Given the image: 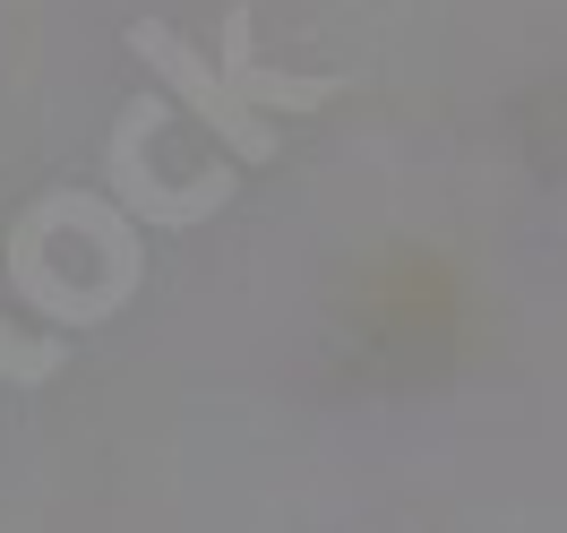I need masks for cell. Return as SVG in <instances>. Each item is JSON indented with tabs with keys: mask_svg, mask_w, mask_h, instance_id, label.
I'll return each instance as SVG.
<instances>
[{
	"mask_svg": "<svg viewBox=\"0 0 567 533\" xmlns=\"http://www.w3.org/2000/svg\"><path fill=\"white\" fill-rule=\"evenodd\" d=\"M130 52L164 78V95H173V104H189L198 121H207L215 146H224L241 173L276 164V146H284L276 139V112H327L336 95H344V78H327V70L319 78L267 70V61H258V18H249V0L224 9L215 52H198L173 18H138V27H130Z\"/></svg>",
	"mask_w": 567,
	"mask_h": 533,
	"instance_id": "6da1fadb",
	"label": "cell"
},
{
	"mask_svg": "<svg viewBox=\"0 0 567 533\" xmlns=\"http://www.w3.org/2000/svg\"><path fill=\"white\" fill-rule=\"evenodd\" d=\"M146 224L112 189H43L9 224V293L52 327H104L146 285Z\"/></svg>",
	"mask_w": 567,
	"mask_h": 533,
	"instance_id": "7a4b0ae2",
	"label": "cell"
},
{
	"mask_svg": "<svg viewBox=\"0 0 567 533\" xmlns=\"http://www.w3.org/2000/svg\"><path fill=\"white\" fill-rule=\"evenodd\" d=\"M146 130H164V95L121 104V121L104 130V189L138 215L146 233H198L215 207H233V189H241L233 164H215L198 181H164V173H146Z\"/></svg>",
	"mask_w": 567,
	"mask_h": 533,
	"instance_id": "3957f363",
	"label": "cell"
},
{
	"mask_svg": "<svg viewBox=\"0 0 567 533\" xmlns=\"http://www.w3.org/2000/svg\"><path fill=\"white\" fill-rule=\"evenodd\" d=\"M61 361H70L61 336H18L9 310H0V379H9V388H43V379H61Z\"/></svg>",
	"mask_w": 567,
	"mask_h": 533,
	"instance_id": "277c9868",
	"label": "cell"
}]
</instances>
